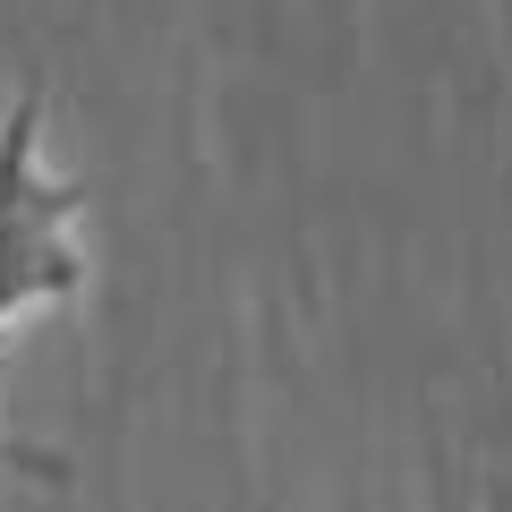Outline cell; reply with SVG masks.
<instances>
[{"label":"cell","instance_id":"obj_1","mask_svg":"<svg viewBox=\"0 0 512 512\" xmlns=\"http://www.w3.org/2000/svg\"><path fill=\"white\" fill-rule=\"evenodd\" d=\"M86 188L43 154V77H26L0 111V333L35 308H69L86 291Z\"/></svg>","mask_w":512,"mask_h":512},{"label":"cell","instance_id":"obj_2","mask_svg":"<svg viewBox=\"0 0 512 512\" xmlns=\"http://www.w3.org/2000/svg\"><path fill=\"white\" fill-rule=\"evenodd\" d=\"M0 478H35V487H69V453H52V444H26L0 427Z\"/></svg>","mask_w":512,"mask_h":512}]
</instances>
